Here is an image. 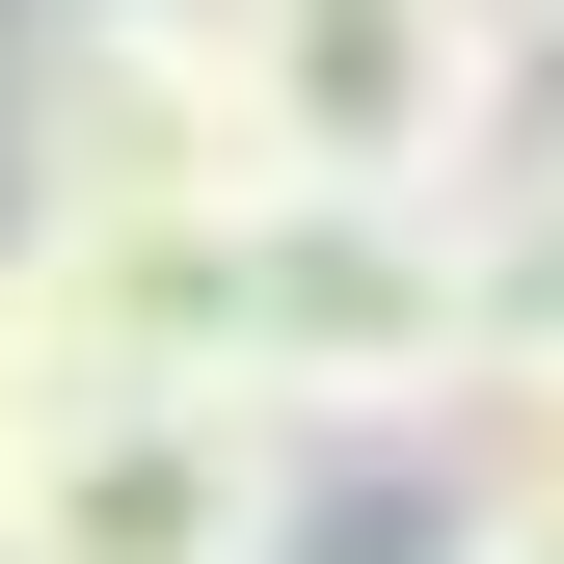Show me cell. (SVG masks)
Returning a JSON list of instances; mask_svg holds the SVG:
<instances>
[{
    "instance_id": "1",
    "label": "cell",
    "mask_w": 564,
    "mask_h": 564,
    "mask_svg": "<svg viewBox=\"0 0 564 564\" xmlns=\"http://www.w3.org/2000/svg\"><path fill=\"white\" fill-rule=\"evenodd\" d=\"M216 403L242 431H457L484 403V296H457V242L403 216V188H216Z\"/></svg>"
},
{
    "instance_id": "2",
    "label": "cell",
    "mask_w": 564,
    "mask_h": 564,
    "mask_svg": "<svg viewBox=\"0 0 564 564\" xmlns=\"http://www.w3.org/2000/svg\"><path fill=\"white\" fill-rule=\"evenodd\" d=\"M216 0H0V216H216Z\"/></svg>"
},
{
    "instance_id": "3",
    "label": "cell",
    "mask_w": 564,
    "mask_h": 564,
    "mask_svg": "<svg viewBox=\"0 0 564 564\" xmlns=\"http://www.w3.org/2000/svg\"><path fill=\"white\" fill-rule=\"evenodd\" d=\"M216 108H242V188H403L431 216L457 134L511 108V54L457 0H216Z\"/></svg>"
},
{
    "instance_id": "4",
    "label": "cell",
    "mask_w": 564,
    "mask_h": 564,
    "mask_svg": "<svg viewBox=\"0 0 564 564\" xmlns=\"http://www.w3.org/2000/svg\"><path fill=\"white\" fill-rule=\"evenodd\" d=\"M296 431L242 403H54L28 484H0V564H296Z\"/></svg>"
},
{
    "instance_id": "5",
    "label": "cell",
    "mask_w": 564,
    "mask_h": 564,
    "mask_svg": "<svg viewBox=\"0 0 564 564\" xmlns=\"http://www.w3.org/2000/svg\"><path fill=\"white\" fill-rule=\"evenodd\" d=\"M431 242H457V296H484V377H538V349H564V82H511V108L457 134Z\"/></svg>"
},
{
    "instance_id": "6",
    "label": "cell",
    "mask_w": 564,
    "mask_h": 564,
    "mask_svg": "<svg viewBox=\"0 0 564 564\" xmlns=\"http://www.w3.org/2000/svg\"><path fill=\"white\" fill-rule=\"evenodd\" d=\"M457 484H484V511H538V538H564V349H538V377H484V403H457Z\"/></svg>"
},
{
    "instance_id": "7",
    "label": "cell",
    "mask_w": 564,
    "mask_h": 564,
    "mask_svg": "<svg viewBox=\"0 0 564 564\" xmlns=\"http://www.w3.org/2000/svg\"><path fill=\"white\" fill-rule=\"evenodd\" d=\"M431 564H564L538 511H484V484H457V511H431Z\"/></svg>"
},
{
    "instance_id": "8",
    "label": "cell",
    "mask_w": 564,
    "mask_h": 564,
    "mask_svg": "<svg viewBox=\"0 0 564 564\" xmlns=\"http://www.w3.org/2000/svg\"><path fill=\"white\" fill-rule=\"evenodd\" d=\"M0 484H28V403H0Z\"/></svg>"
}]
</instances>
